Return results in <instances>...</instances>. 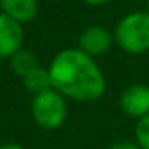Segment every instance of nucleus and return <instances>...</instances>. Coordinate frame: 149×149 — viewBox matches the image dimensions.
Listing matches in <instances>:
<instances>
[{
    "mask_svg": "<svg viewBox=\"0 0 149 149\" xmlns=\"http://www.w3.org/2000/svg\"><path fill=\"white\" fill-rule=\"evenodd\" d=\"M52 88L66 99L94 102L106 92V78L94 57L76 49H64L49 64Z\"/></svg>",
    "mask_w": 149,
    "mask_h": 149,
    "instance_id": "1",
    "label": "nucleus"
},
{
    "mask_svg": "<svg viewBox=\"0 0 149 149\" xmlns=\"http://www.w3.org/2000/svg\"><path fill=\"white\" fill-rule=\"evenodd\" d=\"M114 42L127 54H144L149 50V12L127 14L114 30Z\"/></svg>",
    "mask_w": 149,
    "mask_h": 149,
    "instance_id": "2",
    "label": "nucleus"
},
{
    "mask_svg": "<svg viewBox=\"0 0 149 149\" xmlns=\"http://www.w3.org/2000/svg\"><path fill=\"white\" fill-rule=\"evenodd\" d=\"M31 116L38 127L56 130L63 127L68 118V99L54 88L35 94L31 102Z\"/></svg>",
    "mask_w": 149,
    "mask_h": 149,
    "instance_id": "3",
    "label": "nucleus"
},
{
    "mask_svg": "<svg viewBox=\"0 0 149 149\" xmlns=\"http://www.w3.org/2000/svg\"><path fill=\"white\" fill-rule=\"evenodd\" d=\"M113 42H114V35H111L106 28L94 24L81 31V35L78 38V49L95 59V57L104 56L111 49Z\"/></svg>",
    "mask_w": 149,
    "mask_h": 149,
    "instance_id": "4",
    "label": "nucleus"
},
{
    "mask_svg": "<svg viewBox=\"0 0 149 149\" xmlns=\"http://www.w3.org/2000/svg\"><path fill=\"white\" fill-rule=\"evenodd\" d=\"M23 24L0 12V59H10L19 49H23Z\"/></svg>",
    "mask_w": 149,
    "mask_h": 149,
    "instance_id": "5",
    "label": "nucleus"
},
{
    "mask_svg": "<svg viewBox=\"0 0 149 149\" xmlns=\"http://www.w3.org/2000/svg\"><path fill=\"white\" fill-rule=\"evenodd\" d=\"M120 108L135 120L149 114V85L135 83L127 87L120 95Z\"/></svg>",
    "mask_w": 149,
    "mask_h": 149,
    "instance_id": "6",
    "label": "nucleus"
},
{
    "mask_svg": "<svg viewBox=\"0 0 149 149\" xmlns=\"http://www.w3.org/2000/svg\"><path fill=\"white\" fill-rule=\"evenodd\" d=\"M0 9L3 14L23 24L37 16L38 2L37 0H0Z\"/></svg>",
    "mask_w": 149,
    "mask_h": 149,
    "instance_id": "7",
    "label": "nucleus"
},
{
    "mask_svg": "<svg viewBox=\"0 0 149 149\" xmlns=\"http://www.w3.org/2000/svg\"><path fill=\"white\" fill-rule=\"evenodd\" d=\"M38 66V59L37 56L28 50V49H19L12 57H10V68L14 70V73L19 74L21 78L26 76L28 73H31L33 70H37Z\"/></svg>",
    "mask_w": 149,
    "mask_h": 149,
    "instance_id": "8",
    "label": "nucleus"
},
{
    "mask_svg": "<svg viewBox=\"0 0 149 149\" xmlns=\"http://www.w3.org/2000/svg\"><path fill=\"white\" fill-rule=\"evenodd\" d=\"M23 85L35 94H40V92H45L49 88H52V81H50V74H49V70L47 68H42L38 66L37 70H33L31 73H28L26 76H23Z\"/></svg>",
    "mask_w": 149,
    "mask_h": 149,
    "instance_id": "9",
    "label": "nucleus"
},
{
    "mask_svg": "<svg viewBox=\"0 0 149 149\" xmlns=\"http://www.w3.org/2000/svg\"><path fill=\"white\" fill-rule=\"evenodd\" d=\"M135 144L141 149H149V114L137 120V125H135Z\"/></svg>",
    "mask_w": 149,
    "mask_h": 149,
    "instance_id": "10",
    "label": "nucleus"
},
{
    "mask_svg": "<svg viewBox=\"0 0 149 149\" xmlns=\"http://www.w3.org/2000/svg\"><path fill=\"white\" fill-rule=\"evenodd\" d=\"M109 149H141L135 142H116Z\"/></svg>",
    "mask_w": 149,
    "mask_h": 149,
    "instance_id": "11",
    "label": "nucleus"
},
{
    "mask_svg": "<svg viewBox=\"0 0 149 149\" xmlns=\"http://www.w3.org/2000/svg\"><path fill=\"white\" fill-rule=\"evenodd\" d=\"M0 149H26V148L17 144V142H3V144H0Z\"/></svg>",
    "mask_w": 149,
    "mask_h": 149,
    "instance_id": "12",
    "label": "nucleus"
},
{
    "mask_svg": "<svg viewBox=\"0 0 149 149\" xmlns=\"http://www.w3.org/2000/svg\"><path fill=\"white\" fill-rule=\"evenodd\" d=\"M81 2H85L88 5H104V3H108L111 0H81Z\"/></svg>",
    "mask_w": 149,
    "mask_h": 149,
    "instance_id": "13",
    "label": "nucleus"
},
{
    "mask_svg": "<svg viewBox=\"0 0 149 149\" xmlns=\"http://www.w3.org/2000/svg\"><path fill=\"white\" fill-rule=\"evenodd\" d=\"M148 12H149V0H148Z\"/></svg>",
    "mask_w": 149,
    "mask_h": 149,
    "instance_id": "14",
    "label": "nucleus"
}]
</instances>
